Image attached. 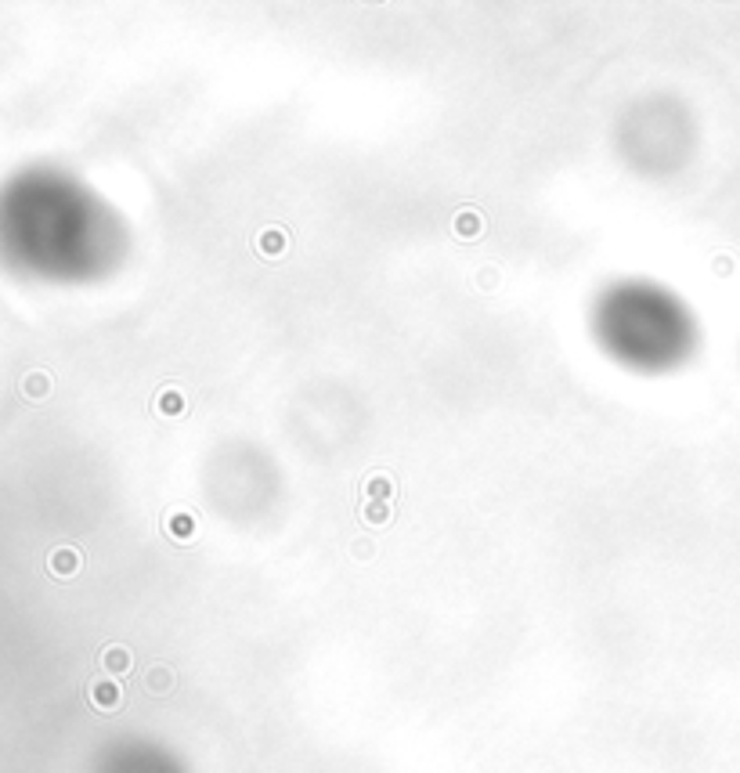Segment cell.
Listing matches in <instances>:
<instances>
[{
  "mask_svg": "<svg viewBox=\"0 0 740 773\" xmlns=\"http://www.w3.org/2000/svg\"><path fill=\"white\" fill-rule=\"evenodd\" d=\"M51 568L58 571V575H66V571L76 568V557H73V553H54V557H51Z\"/></svg>",
  "mask_w": 740,
  "mask_h": 773,
  "instance_id": "6da1fadb",
  "label": "cell"
},
{
  "mask_svg": "<svg viewBox=\"0 0 740 773\" xmlns=\"http://www.w3.org/2000/svg\"><path fill=\"white\" fill-rule=\"evenodd\" d=\"M26 391H29V398H40V394L47 391V379H43V376H29V379H26Z\"/></svg>",
  "mask_w": 740,
  "mask_h": 773,
  "instance_id": "7a4b0ae2",
  "label": "cell"
},
{
  "mask_svg": "<svg viewBox=\"0 0 740 773\" xmlns=\"http://www.w3.org/2000/svg\"><path fill=\"white\" fill-rule=\"evenodd\" d=\"M94 697H98L101 705H112V701H116V690H108V687H94Z\"/></svg>",
  "mask_w": 740,
  "mask_h": 773,
  "instance_id": "3957f363",
  "label": "cell"
}]
</instances>
